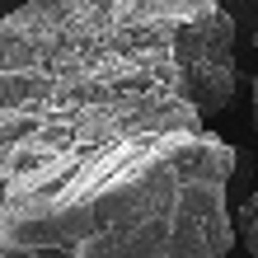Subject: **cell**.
Segmentation results:
<instances>
[{
	"label": "cell",
	"instance_id": "cell-1",
	"mask_svg": "<svg viewBox=\"0 0 258 258\" xmlns=\"http://www.w3.org/2000/svg\"><path fill=\"white\" fill-rule=\"evenodd\" d=\"M235 89L221 0H24L0 19V258H225Z\"/></svg>",
	"mask_w": 258,
	"mask_h": 258
},
{
	"label": "cell",
	"instance_id": "cell-2",
	"mask_svg": "<svg viewBox=\"0 0 258 258\" xmlns=\"http://www.w3.org/2000/svg\"><path fill=\"white\" fill-rule=\"evenodd\" d=\"M235 235H239V244L249 249V258H258V188L239 202L235 211Z\"/></svg>",
	"mask_w": 258,
	"mask_h": 258
},
{
	"label": "cell",
	"instance_id": "cell-3",
	"mask_svg": "<svg viewBox=\"0 0 258 258\" xmlns=\"http://www.w3.org/2000/svg\"><path fill=\"white\" fill-rule=\"evenodd\" d=\"M253 136H258V66H253Z\"/></svg>",
	"mask_w": 258,
	"mask_h": 258
},
{
	"label": "cell",
	"instance_id": "cell-4",
	"mask_svg": "<svg viewBox=\"0 0 258 258\" xmlns=\"http://www.w3.org/2000/svg\"><path fill=\"white\" fill-rule=\"evenodd\" d=\"M19 5H24V0H0V19H5V14H14Z\"/></svg>",
	"mask_w": 258,
	"mask_h": 258
},
{
	"label": "cell",
	"instance_id": "cell-5",
	"mask_svg": "<svg viewBox=\"0 0 258 258\" xmlns=\"http://www.w3.org/2000/svg\"><path fill=\"white\" fill-rule=\"evenodd\" d=\"M253 47H258V33H253Z\"/></svg>",
	"mask_w": 258,
	"mask_h": 258
}]
</instances>
